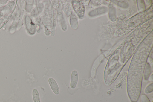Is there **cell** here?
I'll list each match as a JSON object with an SVG mask.
<instances>
[{
  "label": "cell",
  "mask_w": 153,
  "mask_h": 102,
  "mask_svg": "<svg viewBox=\"0 0 153 102\" xmlns=\"http://www.w3.org/2000/svg\"><path fill=\"white\" fill-rule=\"evenodd\" d=\"M151 49L150 45H142L134 55L128 70L126 88L131 102H137L140 96L144 69Z\"/></svg>",
  "instance_id": "6da1fadb"
},
{
  "label": "cell",
  "mask_w": 153,
  "mask_h": 102,
  "mask_svg": "<svg viewBox=\"0 0 153 102\" xmlns=\"http://www.w3.org/2000/svg\"><path fill=\"white\" fill-rule=\"evenodd\" d=\"M78 80V73L76 71L74 70L71 72L70 83V86L72 89H74L76 87Z\"/></svg>",
  "instance_id": "7a4b0ae2"
},
{
  "label": "cell",
  "mask_w": 153,
  "mask_h": 102,
  "mask_svg": "<svg viewBox=\"0 0 153 102\" xmlns=\"http://www.w3.org/2000/svg\"><path fill=\"white\" fill-rule=\"evenodd\" d=\"M48 82L54 93L56 95H58L60 92L59 89L55 80L53 78L50 77L48 80Z\"/></svg>",
  "instance_id": "3957f363"
},
{
  "label": "cell",
  "mask_w": 153,
  "mask_h": 102,
  "mask_svg": "<svg viewBox=\"0 0 153 102\" xmlns=\"http://www.w3.org/2000/svg\"><path fill=\"white\" fill-rule=\"evenodd\" d=\"M151 68L149 65L147 63L144 73V79L145 80H148L151 74Z\"/></svg>",
  "instance_id": "277c9868"
},
{
  "label": "cell",
  "mask_w": 153,
  "mask_h": 102,
  "mask_svg": "<svg viewBox=\"0 0 153 102\" xmlns=\"http://www.w3.org/2000/svg\"><path fill=\"white\" fill-rule=\"evenodd\" d=\"M32 94L34 102H41L39 95L38 91L36 89H33Z\"/></svg>",
  "instance_id": "5b68a950"
},
{
  "label": "cell",
  "mask_w": 153,
  "mask_h": 102,
  "mask_svg": "<svg viewBox=\"0 0 153 102\" xmlns=\"http://www.w3.org/2000/svg\"><path fill=\"white\" fill-rule=\"evenodd\" d=\"M153 91V83L149 84L146 87L144 90V92L145 93L149 94L152 92Z\"/></svg>",
  "instance_id": "8992f818"
},
{
  "label": "cell",
  "mask_w": 153,
  "mask_h": 102,
  "mask_svg": "<svg viewBox=\"0 0 153 102\" xmlns=\"http://www.w3.org/2000/svg\"><path fill=\"white\" fill-rule=\"evenodd\" d=\"M141 100L142 102H151L148 97L144 94L142 95Z\"/></svg>",
  "instance_id": "52a82bcc"
},
{
  "label": "cell",
  "mask_w": 153,
  "mask_h": 102,
  "mask_svg": "<svg viewBox=\"0 0 153 102\" xmlns=\"http://www.w3.org/2000/svg\"><path fill=\"white\" fill-rule=\"evenodd\" d=\"M148 80L150 82H152L153 81V74H152L148 78Z\"/></svg>",
  "instance_id": "ba28073f"
}]
</instances>
